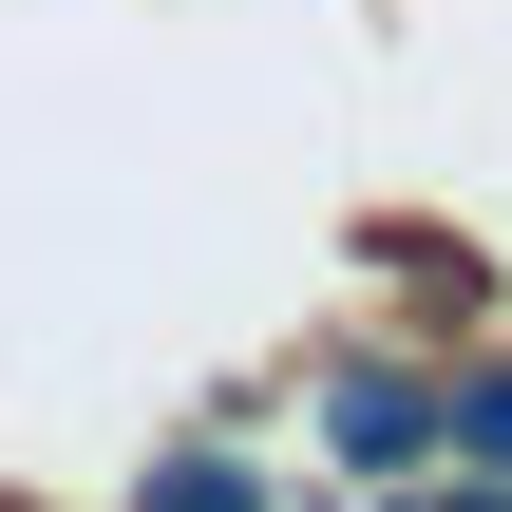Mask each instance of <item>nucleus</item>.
<instances>
[{"mask_svg":"<svg viewBox=\"0 0 512 512\" xmlns=\"http://www.w3.org/2000/svg\"><path fill=\"white\" fill-rule=\"evenodd\" d=\"M342 456H361V475L418 456V399H399V380H342Z\"/></svg>","mask_w":512,"mask_h":512,"instance_id":"1","label":"nucleus"}]
</instances>
